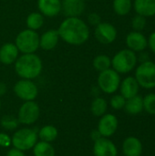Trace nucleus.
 I'll use <instances>...</instances> for the list:
<instances>
[{
	"label": "nucleus",
	"mask_w": 155,
	"mask_h": 156,
	"mask_svg": "<svg viewBox=\"0 0 155 156\" xmlns=\"http://www.w3.org/2000/svg\"><path fill=\"white\" fill-rule=\"evenodd\" d=\"M60 39L70 46H81L90 38V27L80 17H66L59 25Z\"/></svg>",
	"instance_id": "f257e3e1"
},
{
	"label": "nucleus",
	"mask_w": 155,
	"mask_h": 156,
	"mask_svg": "<svg viewBox=\"0 0 155 156\" xmlns=\"http://www.w3.org/2000/svg\"><path fill=\"white\" fill-rule=\"evenodd\" d=\"M15 65V71L18 77L25 80H35L42 72L43 62L36 53L22 54L17 58Z\"/></svg>",
	"instance_id": "f03ea898"
},
{
	"label": "nucleus",
	"mask_w": 155,
	"mask_h": 156,
	"mask_svg": "<svg viewBox=\"0 0 155 156\" xmlns=\"http://www.w3.org/2000/svg\"><path fill=\"white\" fill-rule=\"evenodd\" d=\"M138 65L137 53L124 48L118 51L111 58V69L121 74H127L135 69Z\"/></svg>",
	"instance_id": "7ed1b4c3"
},
{
	"label": "nucleus",
	"mask_w": 155,
	"mask_h": 156,
	"mask_svg": "<svg viewBox=\"0 0 155 156\" xmlns=\"http://www.w3.org/2000/svg\"><path fill=\"white\" fill-rule=\"evenodd\" d=\"M15 45L16 46L19 53H36V51L39 48V35L37 31L28 28L24 29L16 35Z\"/></svg>",
	"instance_id": "20e7f679"
},
{
	"label": "nucleus",
	"mask_w": 155,
	"mask_h": 156,
	"mask_svg": "<svg viewBox=\"0 0 155 156\" xmlns=\"http://www.w3.org/2000/svg\"><path fill=\"white\" fill-rule=\"evenodd\" d=\"M37 131L27 127L17 129L11 137L13 147L23 152L32 149L37 144Z\"/></svg>",
	"instance_id": "39448f33"
},
{
	"label": "nucleus",
	"mask_w": 155,
	"mask_h": 156,
	"mask_svg": "<svg viewBox=\"0 0 155 156\" xmlns=\"http://www.w3.org/2000/svg\"><path fill=\"white\" fill-rule=\"evenodd\" d=\"M134 78L141 88L155 89V63L152 60L142 62L135 68Z\"/></svg>",
	"instance_id": "423d86ee"
},
{
	"label": "nucleus",
	"mask_w": 155,
	"mask_h": 156,
	"mask_svg": "<svg viewBox=\"0 0 155 156\" xmlns=\"http://www.w3.org/2000/svg\"><path fill=\"white\" fill-rule=\"evenodd\" d=\"M121 81V75L111 68L100 72L97 79L99 89L106 94H114L119 90Z\"/></svg>",
	"instance_id": "0eeeda50"
},
{
	"label": "nucleus",
	"mask_w": 155,
	"mask_h": 156,
	"mask_svg": "<svg viewBox=\"0 0 155 156\" xmlns=\"http://www.w3.org/2000/svg\"><path fill=\"white\" fill-rule=\"evenodd\" d=\"M16 96L23 101H35L38 95L37 85L32 80L21 79L17 80L13 87Z\"/></svg>",
	"instance_id": "6e6552de"
},
{
	"label": "nucleus",
	"mask_w": 155,
	"mask_h": 156,
	"mask_svg": "<svg viewBox=\"0 0 155 156\" xmlns=\"http://www.w3.org/2000/svg\"><path fill=\"white\" fill-rule=\"evenodd\" d=\"M40 116V108L35 101H24L17 112V120L20 124H34Z\"/></svg>",
	"instance_id": "1a4fd4ad"
},
{
	"label": "nucleus",
	"mask_w": 155,
	"mask_h": 156,
	"mask_svg": "<svg viewBox=\"0 0 155 156\" xmlns=\"http://www.w3.org/2000/svg\"><path fill=\"white\" fill-rule=\"evenodd\" d=\"M118 36L117 28L110 22H100L94 28V37L98 42L103 45L113 43Z\"/></svg>",
	"instance_id": "9d476101"
},
{
	"label": "nucleus",
	"mask_w": 155,
	"mask_h": 156,
	"mask_svg": "<svg viewBox=\"0 0 155 156\" xmlns=\"http://www.w3.org/2000/svg\"><path fill=\"white\" fill-rule=\"evenodd\" d=\"M119 127L118 118L111 113H105L101 117H100V121L98 122V131L101 134L102 137L110 138L115 134Z\"/></svg>",
	"instance_id": "9b49d317"
},
{
	"label": "nucleus",
	"mask_w": 155,
	"mask_h": 156,
	"mask_svg": "<svg viewBox=\"0 0 155 156\" xmlns=\"http://www.w3.org/2000/svg\"><path fill=\"white\" fill-rule=\"evenodd\" d=\"M125 44L130 50L139 53L148 48L146 36L140 31H132L125 37Z\"/></svg>",
	"instance_id": "f8f14e48"
},
{
	"label": "nucleus",
	"mask_w": 155,
	"mask_h": 156,
	"mask_svg": "<svg viewBox=\"0 0 155 156\" xmlns=\"http://www.w3.org/2000/svg\"><path fill=\"white\" fill-rule=\"evenodd\" d=\"M92 151L94 156H118V148L110 138L101 137L95 141Z\"/></svg>",
	"instance_id": "ddd939ff"
},
{
	"label": "nucleus",
	"mask_w": 155,
	"mask_h": 156,
	"mask_svg": "<svg viewBox=\"0 0 155 156\" xmlns=\"http://www.w3.org/2000/svg\"><path fill=\"white\" fill-rule=\"evenodd\" d=\"M85 8V0H61V13L66 17H80Z\"/></svg>",
	"instance_id": "4468645a"
},
{
	"label": "nucleus",
	"mask_w": 155,
	"mask_h": 156,
	"mask_svg": "<svg viewBox=\"0 0 155 156\" xmlns=\"http://www.w3.org/2000/svg\"><path fill=\"white\" fill-rule=\"evenodd\" d=\"M37 5L45 17H55L61 13V0H37Z\"/></svg>",
	"instance_id": "2eb2a0df"
},
{
	"label": "nucleus",
	"mask_w": 155,
	"mask_h": 156,
	"mask_svg": "<svg viewBox=\"0 0 155 156\" xmlns=\"http://www.w3.org/2000/svg\"><path fill=\"white\" fill-rule=\"evenodd\" d=\"M140 88L141 87L134 76H128L121 81L119 90L120 94H122L127 100L138 95Z\"/></svg>",
	"instance_id": "dca6fc26"
},
{
	"label": "nucleus",
	"mask_w": 155,
	"mask_h": 156,
	"mask_svg": "<svg viewBox=\"0 0 155 156\" xmlns=\"http://www.w3.org/2000/svg\"><path fill=\"white\" fill-rule=\"evenodd\" d=\"M19 57V51L12 42L4 43L0 47V62L4 65H12Z\"/></svg>",
	"instance_id": "f3484780"
},
{
	"label": "nucleus",
	"mask_w": 155,
	"mask_h": 156,
	"mask_svg": "<svg viewBox=\"0 0 155 156\" xmlns=\"http://www.w3.org/2000/svg\"><path fill=\"white\" fill-rule=\"evenodd\" d=\"M122 148L124 156H141L143 152L142 141L135 136H129L125 138Z\"/></svg>",
	"instance_id": "a211bd4d"
},
{
	"label": "nucleus",
	"mask_w": 155,
	"mask_h": 156,
	"mask_svg": "<svg viewBox=\"0 0 155 156\" xmlns=\"http://www.w3.org/2000/svg\"><path fill=\"white\" fill-rule=\"evenodd\" d=\"M59 39L58 29H48L39 36V48L45 51H50L58 46Z\"/></svg>",
	"instance_id": "6ab92c4d"
},
{
	"label": "nucleus",
	"mask_w": 155,
	"mask_h": 156,
	"mask_svg": "<svg viewBox=\"0 0 155 156\" xmlns=\"http://www.w3.org/2000/svg\"><path fill=\"white\" fill-rule=\"evenodd\" d=\"M132 8L137 15L144 17L155 16V0H134Z\"/></svg>",
	"instance_id": "aec40b11"
},
{
	"label": "nucleus",
	"mask_w": 155,
	"mask_h": 156,
	"mask_svg": "<svg viewBox=\"0 0 155 156\" xmlns=\"http://www.w3.org/2000/svg\"><path fill=\"white\" fill-rule=\"evenodd\" d=\"M124 111L129 115H138L143 112V97L139 94L127 99L124 106Z\"/></svg>",
	"instance_id": "412c9836"
},
{
	"label": "nucleus",
	"mask_w": 155,
	"mask_h": 156,
	"mask_svg": "<svg viewBox=\"0 0 155 156\" xmlns=\"http://www.w3.org/2000/svg\"><path fill=\"white\" fill-rule=\"evenodd\" d=\"M44 23H45V16L38 11L30 13L26 19V28L34 31H37L38 29H40L44 26Z\"/></svg>",
	"instance_id": "4be33fe9"
},
{
	"label": "nucleus",
	"mask_w": 155,
	"mask_h": 156,
	"mask_svg": "<svg viewBox=\"0 0 155 156\" xmlns=\"http://www.w3.org/2000/svg\"><path fill=\"white\" fill-rule=\"evenodd\" d=\"M58 131L54 125H45L42 128H40L39 131H37L38 139H40V141L50 144L58 138Z\"/></svg>",
	"instance_id": "5701e85b"
},
{
	"label": "nucleus",
	"mask_w": 155,
	"mask_h": 156,
	"mask_svg": "<svg viewBox=\"0 0 155 156\" xmlns=\"http://www.w3.org/2000/svg\"><path fill=\"white\" fill-rule=\"evenodd\" d=\"M108 102L102 97H95L90 104V112L95 117H101L107 113Z\"/></svg>",
	"instance_id": "b1692460"
},
{
	"label": "nucleus",
	"mask_w": 155,
	"mask_h": 156,
	"mask_svg": "<svg viewBox=\"0 0 155 156\" xmlns=\"http://www.w3.org/2000/svg\"><path fill=\"white\" fill-rule=\"evenodd\" d=\"M132 0H113L112 8L116 15L120 16H127L132 9Z\"/></svg>",
	"instance_id": "393cba45"
},
{
	"label": "nucleus",
	"mask_w": 155,
	"mask_h": 156,
	"mask_svg": "<svg viewBox=\"0 0 155 156\" xmlns=\"http://www.w3.org/2000/svg\"><path fill=\"white\" fill-rule=\"evenodd\" d=\"M32 149L34 156H55V149L50 143L37 141Z\"/></svg>",
	"instance_id": "a878e982"
},
{
	"label": "nucleus",
	"mask_w": 155,
	"mask_h": 156,
	"mask_svg": "<svg viewBox=\"0 0 155 156\" xmlns=\"http://www.w3.org/2000/svg\"><path fill=\"white\" fill-rule=\"evenodd\" d=\"M92 66L98 72L104 71L111 68V58L105 54H100L93 58Z\"/></svg>",
	"instance_id": "bb28decb"
},
{
	"label": "nucleus",
	"mask_w": 155,
	"mask_h": 156,
	"mask_svg": "<svg viewBox=\"0 0 155 156\" xmlns=\"http://www.w3.org/2000/svg\"><path fill=\"white\" fill-rule=\"evenodd\" d=\"M19 122L16 117L13 115H4L1 118L0 125L5 130V131H14L16 130L19 126Z\"/></svg>",
	"instance_id": "cd10ccee"
},
{
	"label": "nucleus",
	"mask_w": 155,
	"mask_h": 156,
	"mask_svg": "<svg viewBox=\"0 0 155 156\" xmlns=\"http://www.w3.org/2000/svg\"><path fill=\"white\" fill-rule=\"evenodd\" d=\"M143 111L150 115H155V93H148L143 98Z\"/></svg>",
	"instance_id": "c85d7f7f"
},
{
	"label": "nucleus",
	"mask_w": 155,
	"mask_h": 156,
	"mask_svg": "<svg viewBox=\"0 0 155 156\" xmlns=\"http://www.w3.org/2000/svg\"><path fill=\"white\" fill-rule=\"evenodd\" d=\"M147 25V20L146 17L140 16V15H135L132 19V28L133 31H140L142 32Z\"/></svg>",
	"instance_id": "c756f323"
},
{
	"label": "nucleus",
	"mask_w": 155,
	"mask_h": 156,
	"mask_svg": "<svg viewBox=\"0 0 155 156\" xmlns=\"http://www.w3.org/2000/svg\"><path fill=\"white\" fill-rule=\"evenodd\" d=\"M126 102V99L122 94H114L111 96L110 100V105L113 110L120 111L124 109Z\"/></svg>",
	"instance_id": "7c9ffc66"
},
{
	"label": "nucleus",
	"mask_w": 155,
	"mask_h": 156,
	"mask_svg": "<svg viewBox=\"0 0 155 156\" xmlns=\"http://www.w3.org/2000/svg\"><path fill=\"white\" fill-rule=\"evenodd\" d=\"M101 22V17L100 16L96 13V12H91L87 16V23L88 25H91V26H94L96 27L97 25H99L100 23Z\"/></svg>",
	"instance_id": "2f4dec72"
},
{
	"label": "nucleus",
	"mask_w": 155,
	"mask_h": 156,
	"mask_svg": "<svg viewBox=\"0 0 155 156\" xmlns=\"http://www.w3.org/2000/svg\"><path fill=\"white\" fill-rule=\"evenodd\" d=\"M10 145H12L11 137L5 133H0V147L8 148Z\"/></svg>",
	"instance_id": "473e14b6"
},
{
	"label": "nucleus",
	"mask_w": 155,
	"mask_h": 156,
	"mask_svg": "<svg viewBox=\"0 0 155 156\" xmlns=\"http://www.w3.org/2000/svg\"><path fill=\"white\" fill-rule=\"evenodd\" d=\"M147 43H148V48L150 50L155 54V31L150 34V36L147 37Z\"/></svg>",
	"instance_id": "72a5a7b5"
},
{
	"label": "nucleus",
	"mask_w": 155,
	"mask_h": 156,
	"mask_svg": "<svg viewBox=\"0 0 155 156\" xmlns=\"http://www.w3.org/2000/svg\"><path fill=\"white\" fill-rule=\"evenodd\" d=\"M137 58H138V62H140V63L151 60L150 57H149V53L147 51H145V50L139 52V55H137Z\"/></svg>",
	"instance_id": "f704fd0d"
},
{
	"label": "nucleus",
	"mask_w": 155,
	"mask_h": 156,
	"mask_svg": "<svg viewBox=\"0 0 155 156\" xmlns=\"http://www.w3.org/2000/svg\"><path fill=\"white\" fill-rule=\"evenodd\" d=\"M6 156H26L25 153L21 150H18L15 147L9 149L6 153Z\"/></svg>",
	"instance_id": "c9c22d12"
},
{
	"label": "nucleus",
	"mask_w": 155,
	"mask_h": 156,
	"mask_svg": "<svg viewBox=\"0 0 155 156\" xmlns=\"http://www.w3.org/2000/svg\"><path fill=\"white\" fill-rule=\"evenodd\" d=\"M101 137H102V136H101V134L100 133V132L98 131V129L93 130V131L90 133V138H91V140H92L93 142L99 140V139L101 138Z\"/></svg>",
	"instance_id": "e433bc0d"
},
{
	"label": "nucleus",
	"mask_w": 155,
	"mask_h": 156,
	"mask_svg": "<svg viewBox=\"0 0 155 156\" xmlns=\"http://www.w3.org/2000/svg\"><path fill=\"white\" fill-rule=\"evenodd\" d=\"M7 90V87L4 82H0V97L4 96L6 93Z\"/></svg>",
	"instance_id": "4c0bfd02"
},
{
	"label": "nucleus",
	"mask_w": 155,
	"mask_h": 156,
	"mask_svg": "<svg viewBox=\"0 0 155 156\" xmlns=\"http://www.w3.org/2000/svg\"><path fill=\"white\" fill-rule=\"evenodd\" d=\"M1 106H2V102H1V99H0V110H1Z\"/></svg>",
	"instance_id": "58836bf2"
}]
</instances>
